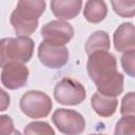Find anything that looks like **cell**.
<instances>
[{"instance_id":"6da1fadb","label":"cell","mask_w":135,"mask_h":135,"mask_svg":"<svg viewBox=\"0 0 135 135\" xmlns=\"http://www.w3.org/2000/svg\"><path fill=\"white\" fill-rule=\"evenodd\" d=\"M86 70L100 94L116 97L123 92V75L117 71V60L112 53L107 51L92 53L89 55Z\"/></svg>"},{"instance_id":"7a4b0ae2","label":"cell","mask_w":135,"mask_h":135,"mask_svg":"<svg viewBox=\"0 0 135 135\" xmlns=\"http://www.w3.org/2000/svg\"><path fill=\"white\" fill-rule=\"evenodd\" d=\"M45 11L43 0H20L11 14V24L18 36L28 37L38 27V20Z\"/></svg>"},{"instance_id":"3957f363","label":"cell","mask_w":135,"mask_h":135,"mask_svg":"<svg viewBox=\"0 0 135 135\" xmlns=\"http://www.w3.org/2000/svg\"><path fill=\"white\" fill-rule=\"evenodd\" d=\"M35 43L30 37L17 36L3 38L0 41V65L3 68L9 62L26 63L34 53Z\"/></svg>"},{"instance_id":"277c9868","label":"cell","mask_w":135,"mask_h":135,"mask_svg":"<svg viewBox=\"0 0 135 135\" xmlns=\"http://www.w3.org/2000/svg\"><path fill=\"white\" fill-rule=\"evenodd\" d=\"M19 107L21 112L30 118H44L51 113L53 102L44 92L30 90L22 95Z\"/></svg>"},{"instance_id":"5b68a950","label":"cell","mask_w":135,"mask_h":135,"mask_svg":"<svg viewBox=\"0 0 135 135\" xmlns=\"http://www.w3.org/2000/svg\"><path fill=\"white\" fill-rule=\"evenodd\" d=\"M84 86L73 78L64 77L59 80L54 88L56 101L63 105H77L85 99Z\"/></svg>"},{"instance_id":"8992f818","label":"cell","mask_w":135,"mask_h":135,"mask_svg":"<svg viewBox=\"0 0 135 135\" xmlns=\"http://www.w3.org/2000/svg\"><path fill=\"white\" fill-rule=\"evenodd\" d=\"M55 127L64 135H80L85 130L83 116L74 110L57 109L52 115Z\"/></svg>"},{"instance_id":"52a82bcc","label":"cell","mask_w":135,"mask_h":135,"mask_svg":"<svg viewBox=\"0 0 135 135\" xmlns=\"http://www.w3.org/2000/svg\"><path fill=\"white\" fill-rule=\"evenodd\" d=\"M38 57L44 66L60 69L68 63L70 54L65 45H55L43 40L38 46Z\"/></svg>"},{"instance_id":"ba28073f","label":"cell","mask_w":135,"mask_h":135,"mask_svg":"<svg viewBox=\"0 0 135 135\" xmlns=\"http://www.w3.org/2000/svg\"><path fill=\"white\" fill-rule=\"evenodd\" d=\"M40 33L44 41L55 45H65L74 37L72 24L62 20H52L45 23Z\"/></svg>"},{"instance_id":"9c48e42d","label":"cell","mask_w":135,"mask_h":135,"mask_svg":"<svg viewBox=\"0 0 135 135\" xmlns=\"http://www.w3.org/2000/svg\"><path fill=\"white\" fill-rule=\"evenodd\" d=\"M30 75L28 69L18 62H9L2 68L1 83L8 90H17L24 86Z\"/></svg>"},{"instance_id":"30bf717a","label":"cell","mask_w":135,"mask_h":135,"mask_svg":"<svg viewBox=\"0 0 135 135\" xmlns=\"http://www.w3.org/2000/svg\"><path fill=\"white\" fill-rule=\"evenodd\" d=\"M114 47L118 52H127L135 49V25L131 22H123L113 34Z\"/></svg>"},{"instance_id":"8fae6325","label":"cell","mask_w":135,"mask_h":135,"mask_svg":"<svg viewBox=\"0 0 135 135\" xmlns=\"http://www.w3.org/2000/svg\"><path fill=\"white\" fill-rule=\"evenodd\" d=\"M51 9L58 20L66 21L75 18L80 13L82 1L81 0H52Z\"/></svg>"},{"instance_id":"7c38bea8","label":"cell","mask_w":135,"mask_h":135,"mask_svg":"<svg viewBox=\"0 0 135 135\" xmlns=\"http://www.w3.org/2000/svg\"><path fill=\"white\" fill-rule=\"evenodd\" d=\"M118 101L116 97L104 96L99 92L95 93L91 97V107L95 113L100 117H110L112 116L117 109Z\"/></svg>"},{"instance_id":"4fadbf2b","label":"cell","mask_w":135,"mask_h":135,"mask_svg":"<svg viewBox=\"0 0 135 135\" xmlns=\"http://www.w3.org/2000/svg\"><path fill=\"white\" fill-rule=\"evenodd\" d=\"M108 14V7L102 0H89L84 4L83 17L90 23L101 22Z\"/></svg>"},{"instance_id":"5bb4252c","label":"cell","mask_w":135,"mask_h":135,"mask_svg":"<svg viewBox=\"0 0 135 135\" xmlns=\"http://www.w3.org/2000/svg\"><path fill=\"white\" fill-rule=\"evenodd\" d=\"M110 50V37L105 31L94 32L85 42V52L91 55L97 51H109Z\"/></svg>"},{"instance_id":"9a60e30c","label":"cell","mask_w":135,"mask_h":135,"mask_svg":"<svg viewBox=\"0 0 135 135\" xmlns=\"http://www.w3.org/2000/svg\"><path fill=\"white\" fill-rule=\"evenodd\" d=\"M23 135H55V131L46 121H32L25 126Z\"/></svg>"},{"instance_id":"2e32d148","label":"cell","mask_w":135,"mask_h":135,"mask_svg":"<svg viewBox=\"0 0 135 135\" xmlns=\"http://www.w3.org/2000/svg\"><path fill=\"white\" fill-rule=\"evenodd\" d=\"M111 4L114 12L122 18H131L135 15V0H113Z\"/></svg>"},{"instance_id":"e0dca14e","label":"cell","mask_w":135,"mask_h":135,"mask_svg":"<svg viewBox=\"0 0 135 135\" xmlns=\"http://www.w3.org/2000/svg\"><path fill=\"white\" fill-rule=\"evenodd\" d=\"M114 135H135V116H122L116 122Z\"/></svg>"},{"instance_id":"ac0fdd59","label":"cell","mask_w":135,"mask_h":135,"mask_svg":"<svg viewBox=\"0 0 135 135\" xmlns=\"http://www.w3.org/2000/svg\"><path fill=\"white\" fill-rule=\"evenodd\" d=\"M120 62L124 73L135 78V49L124 52L120 58Z\"/></svg>"},{"instance_id":"d6986e66","label":"cell","mask_w":135,"mask_h":135,"mask_svg":"<svg viewBox=\"0 0 135 135\" xmlns=\"http://www.w3.org/2000/svg\"><path fill=\"white\" fill-rule=\"evenodd\" d=\"M120 114L122 116H135V92H129L122 97Z\"/></svg>"},{"instance_id":"ffe728a7","label":"cell","mask_w":135,"mask_h":135,"mask_svg":"<svg viewBox=\"0 0 135 135\" xmlns=\"http://www.w3.org/2000/svg\"><path fill=\"white\" fill-rule=\"evenodd\" d=\"M14 123L8 115L0 116V135H11L14 132Z\"/></svg>"},{"instance_id":"44dd1931","label":"cell","mask_w":135,"mask_h":135,"mask_svg":"<svg viewBox=\"0 0 135 135\" xmlns=\"http://www.w3.org/2000/svg\"><path fill=\"white\" fill-rule=\"evenodd\" d=\"M0 93H1V110L0 111H5V109L9 105V96L5 93L4 90H1Z\"/></svg>"},{"instance_id":"7402d4cb","label":"cell","mask_w":135,"mask_h":135,"mask_svg":"<svg viewBox=\"0 0 135 135\" xmlns=\"http://www.w3.org/2000/svg\"><path fill=\"white\" fill-rule=\"evenodd\" d=\"M11 135H22L21 133H20V131H18V130H15Z\"/></svg>"},{"instance_id":"603a6c76","label":"cell","mask_w":135,"mask_h":135,"mask_svg":"<svg viewBox=\"0 0 135 135\" xmlns=\"http://www.w3.org/2000/svg\"><path fill=\"white\" fill-rule=\"evenodd\" d=\"M90 135H107V134H99V133H94V134H90Z\"/></svg>"}]
</instances>
